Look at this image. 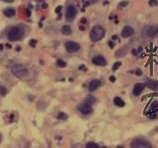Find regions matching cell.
I'll return each mask as SVG.
<instances>
[{
  "label": "cell",
  "instance_id": "cell-1",
  "mask_svg": "<svg viewBox=\"0 0 158 148\" xmlns=\"http://www.w3.org/2000/svg\"><path fill=\"white\" fill-rule=\"evenodd\" d=\"M105 34H106V31L102 26L96 25L92 28V30L90 32V38L94 42H99L100 40H102V38L105 37Z\"/></svg>",
  "mask_w": 158,
  "mask_h": 148
},
{
  "label": "cell",
  "instance_id": "cell-2",
  "mask_svg": "<svg viewBox=\"0 0 158 148\" xmlns=\"http://www.w3.org/2000/svg\"><path fill=\"white\" fill-rule=\"evenodd\" d=\"M23 33H24V31L20 27H13L9 30V32L7 34V37L9 38V40L15 42V40H19L23 37Z\"/></svg>",
  "mask_w": 158,
  "mask_h": 148
},
{
  "label": "cell",
  "instance_id": "cell-3",
  "mask_svg": "<svg viewBox=\"0 0 158 148\" xmlns=\"http://www.w3.org/2000/svg\"><path fill=\"white\" fill-rule=\"evenodd\" d=\"M12 73H13L15 76L18 77V78H25V77L28 75V69L25 66L20 65V64H16L12 67L11 69Z\"/></svg>",
  "mask_w": 158,
  "mask_h": 148
},
{
  "label": "cell",
  "instance_id": "cell-4",
  "mask_svg": "<svg viewBox=\"0 0 158 148\" xmlns=\"http://www.w3.org/2000/svg\"><path fill=\"white\" fill-rule=\"evenodd\" d=\"M131 147L132 148H150L152 147V144L148 140L144 138H135L131 141Z\"/></svg>",
  "mask_w": 158,
  "mask_h": 148
},
{
  "label": "cell",
  "instance_id": "cell-5",
  "mask_svg": "<svg viewBox=\"0 0 158 148\" xmlns=\"http://www.w3.org/2000/svg\"><path fill=\"white\" fill-rule=\"evenodd\" d=\"M143 33L147 37H156L158 35V26L156 25L146 26L143 29Z\"/></svg>",
  "mask_w": 158,
  "mask_h": 148
},
{
  "label": "cell",
  "instance_id": "cell-6",
  "mask_svg": "<svg viewBox=\"0 0 158 148\" xmlns=\"http://www.w3.org/2000/svg\"><path fill=\"white\" fill-rule=\"evenodd\" d=\"M77 14V9L74 5H69L67 6V9H66V19L68 21H72L74 19V17Z\"/></svg>",
  "mask_w": 158,
  "mask_h": 148
},
{
  "label": "cell",
  "instance_id": "cell-7",
  "mask_svg": "<svg viewBox=\"0 0 158 148\" xmlns=\"http://www.w3.org/2000/svg\"><path fill=\"white\" fill-rule=\"evenodd\" d=\"M78 110L83 113V115H90L93 111L92 106L88 103H83L78 106Z\"/></svg>",
  "mask_w": 158,
  "mask_h": 148
},
{
  "label": "cell",
  "instance_id": "cell-8",
  "mask_svg": "<svg viewBox=\"0 0 158 148\" xmlns=\"http://www.w3.org/2000/svg\"><path fill=\"white\" fill-rule=\"evenodd\" d=\"M65 48L68 52H75V51L79 50L80 46H79V44H77V42H65Z\"/></svg>",
  "mask_w": 158,
  "mask_h": 148
},
{
  "label": "cell",
  "instance_id": "cell-9",
  "mask_svg": "<svg viewBox=\"0 0 158 148\" xmlns=\"http://www.w3.org/2000/svg\"><path fill=\"white\" fill-rule=\"evenodd\" d=\"M144 88H145L144 83H136L133 86V88H132V94H133V96H135V97L139 96L143 92Z\"/></svg>",
  "mask_w": 158,
  "mask_h": 148
},
{
  "label": "cell",
  "instance_id": "cell-10",
  "mask_svg": "<svg viewBox=\"0 0 158 148\" xmlns=\"http://www.w3.org/2000/svg\"><path fill=\"white\" fill-rule=\"evenodd\" d=\"M92 62L93 64L95 65H98V66H106L107 65V60L104 56L102 55H96L92 58Z\"/></svg>",
  "mask_w": 158,
  "mask_h": 148
},
{
  "label": "cell",
  "instance_id": "cell-11",
  "mask_svg": "<svg viewBox=\"0 0 158 148\" xmlns=\"http://www.w3.org/2000/svg\"><path fill=\"white\" fill-rule=\"evenodd\" d=\"M133 34H134L133 28L129 27V26H125V27H123V30H121V37H123V38H127L131 37V36L133 35Z\"/></svg>",
  "mask_w": 158,
  "mask_h": 148
},
{
  "label": "cell",
  "instance_id": "cell-12",
  "mask_svg": "<svg viewBox=\"0 0 158 148\" xmlns=\"http://www.w3.org/2000/svg\"><path fill=\"white\" fill-rule=\"evenodd\" d=\"M144 84L147 88L153 90V91H157L158 90V81H156V80L148 79V80H146V82H145Z\"/></svg>",
  "mask_w": 158,
  "mask_h": 148
},
{
  "label": "cell",
  "instance_id": "cell-13",
  "mask_svg": "<svg viewBox=\"0 0 158 148\" xmlns=\"http://www.w3.org/2000/svg\"><path fill=\"white\" fill-rule=\"evenodd\" d=\"M100 86H101V81L98 80V79H94V80H92L89 83L88 89H89V91L93 92V91H95V90H97Z\"/></svg>",
  "mask_w": 158,
  "mask_h": 148
},
{
  "label": "cell",
  "instance_id": "cell-14",
  "mask_svg": "<svg viewBox=\"0 0 158 148\" xmlns=\"http://www.w3.org/2000/svg\"><path fill=\"white\" fill-rule=\"evenodd\" d=\"M61 33H62L64 36L71 35V33H72L71 27H70V26H63V27L61 28Z\"/></svg>",
  "mask_w": 158,
  "mask_h": 148
},
{
  "label": "cell",
  "instance_id": "cell-15",
  "mask_svg": "<svg viewBox=\"0 0 158 148\" xmlns=\"http://www.w3.org/2000/svg\"><path fill=\"white\" fill-rule=\"evenodd\" d=\"M114 104L116 105L117 107H119V108H123V107H125V103L123 102V100L121 98L119 97H116L114 99Z\"/></svg>",
  "mask_w": 158,
  "mask_h": 148
},
{
  "label": "cell",
  "instance_id": "cell-16",
  "mask_svg": "<svg viewBox=\"0 0 158 148\" xmlns=\"http://www.w3.org/2000/svg\"><path fill=\"white\" fill-rule=\"evenodd\" d=\"M15 13H16V11H15V9H13V8H7V9L4 10V14H5V16H7V17L14 16Z\"/></svg>",
  "mask_w": 158,
  "mask_h": 148
},
{
  "label": "cell",
  "instance_id": "cell-17",
  "mask_svg": "<svg viewBox=\"0 0 158 148\" xmlns=\"http://www.w3.org/2000/svg\"><path fill=\"white\" fill-rule=\"evenodd\" d=\"M127 49L125 48H123L119 49V50L117 51V52H116V56L117 57H121V56H123L125 54H127Z\"/></svg>",
  "mask_w": 158,
  "mask_h": 148
},
{
  "label": "cell",
  "instance_id": "cell-18",
  "mask_svg": "<svg viewBox=\"0 0 158 148\" xmlns=\"http://www.w3.org/2000/svg\"><path fill=\"white\" fill-rule=\"evenodd\" d=\"M55 63H56V65L58 66V67H65L66 66V62L63 61L62 59H57Z\"/></svg>",
  "mask_w": 158,
  "mask_h": 148
},
{
  "label": "cell",
  "instance_id": "cell-19",
  "mask_svg": "<svg viewBox=\"0 0 158 148\" xmlns=\"http://www.w3.org/2000/svg\"><path fill=\"white\" fill-rule=\"evenodd\" d=\"M96 102V99L92 97V96H88V97L86 98V103H88V104H93V103Z\"/></svg>",
  "mask_w": 158,
  "mask_h": 148
},
{
  "label": "cell",
  "instance_id": "cell-20",
  "mask_svg": "<svg viewBox=\"0 0 158 148\" xmlns=\"http://www.w3.org/2000/svg\"><path fill=\"white\" fill-rule=\"evenodd\" d=\"M86 147L87 148H99V145L96 144V143H93V142H89L86 144Z\"/></svg>",
  "mask_w": 158,
  "mask_h": 148
},
{
  "label": "cell",
  "instance_id": "cell-21",
  "mask_svg": "<svg viewBox=\"0 0 158 148\" xmlns=\"http://www.w3.org/2000/svg\"><path fill=\"white\" fill-rule=\"evenodd\" d=\"M58 117L59 119H63V121H65V119H67V115H66V113H58Z\"/></svg>",
  "mask_w": 158,
  "mask_h": 148
},
{
  "label": "cell",
  "instance_id": "cell-22",
  "mask_svg": "<svg viewBox=\"0 0 158 148\" xmlns=\"http://www.w3.org/2000/svg\"><path fill=\"white\" fill-rule=\"evenodd\" d=\"M121 65V62H116V63L114 64V66H113V71H116L117 69H118V68L119 67V66Z\"/></svg>",
  "mask_w": 158,
  "mask_h": 148
},
{
  "label": "cell",
  "instance_id": "cell-23",
  "mask_svg": "<svg viewBox=\"0 0 158 148\" xmlns=\"http://www.w3.org/2000/svg\"><path fill=\"white\" fill-rule=\"evenodd\" d=\"M148 4L150 6H156L158 4V1H157V0H149Z\"/></svg>",
  "mask_w": 158,
  "mask_h": 148
},
{
  "label": "cell",
  "instance_id": "cell-24",
  "mask_svg": "<svg viewBox=\"0 0 158 148\" xmlns=\"http://www.w3.org/2000/svg\"><path fill=\"white\" fill-rule=\"evenodd\" d=\"M127 4H129V2L127 1H123L119 3V7H125V6H127Z\"/></svg>",
  "mask_w": 158,
  "mask_h": 148
},
{
  "label": "cell",
  "instance_id": "cell-25",
  "mask_svg": "<svg viewBox=\"0 0 158 148\" xmlns=\"http://www.w3.org/2000/svg\"><path fill=\"white\" fill-rule=\"evenodd\" d=\"M0 92H1V95H2V96L5 95V94H6V90H5V88L0 87Z\"/></svg>",
  "mask_w": 158,
  "mask_h": 148
},
{
  "label": "cell",
  "instance_id": "cell-26",
  "mask_svg": "<svg viewBox=\"0 0 158 148\" xmlns=\"http://www.w3.org/2000/svg\"><path fill=\"white\" fill-rule=\"evenodd\" d=\"M135 74L137 75V76H140V75H142V71L139 69V68H137V69L135 70Z\"/></svg>",
  "mask_w": 158,
  "mask_h": 148
},
{
  "label": "cell",
  "instance_id": "cell-27",
  "mask_svg": "<svg viewBox=\"0 0 158 148\" xmlns=\"http://www.w3.org/2000/svg\"><path fill=\"white\" fill-rule=\"evenodd\" d=\"M36 44H37V40H31V42H30V44H31L32 46H35Z\"/></svg>",
  "mask_w": 158,
  "mask_h": 148
},
{
  "label": "cell",
  "instance_id": "cell-28",
  "mask_svg": "<svg viewBox=\"0 0 158 148\" xmlns=\"http://www.w3.org/2000/svg\"><path fill=\"white\" fill-rule=\"evenodd\" d=\"M60 11H61V6H57L56 9H55V12H56V13H59Z\"/></svg>",
  "mask_w": 158,
  "mask_h": 148
},
{
  "label": "cell",
  "instance_id": "cell-29",
  "mask_svg": "<svg viewBox=\"0 0 158 148\" xmlns=\"http://www.w3.org/2000/svg\"><path fill=\"white\" fill-rule=\"evenodd\" d=\"M110 81H111V82H115V81H116V77H115V76H110Z\"/></svg>",
  "mask_w": 158,
  "mask_h": 148
},
{
  "label": "cell",
  "instance_id": "cell-30",
  "mask_svg": "<svg viewBox=\"0 0 158 148\" xmlns=\"http://www.w3.org/2000/svg\"><path fill=\"white\" fill-rule=\"evenodd\" d=\"M109 46H111V48H114V46H115V44L113 42H109Z\"/></svg>",
  "mask_w": 158,
  "mask_h": 148
},
{
  "label": "cell",
  "instance_id": "cell-31",
  "mask_svg": "<svg viewBox=\"0 0 158 148\" xmlns=\"http://www.w3.org/2000/svg\"><path fill=\"white\" fill-rule=\"evenodd\" d=\"M3 1H5V2H9V3H10V2H13L14 0H3Z\"/></svg>",
  "mask_w": 158,
  "mask_h": 148
},
{
  "label": "cell",
  "instance_id": "cell-32",
  "mask_svg": "<svg viewBox=\"0 0 158 148\" xmlns=\"http://www.w3.org/2000/svg\"><path fill=\"white\" fill-rule=\"evenodd\" d=\"M81 22H82V23H86V20H85V19H81Z\"/></svg>",
  "mask_w": 158,
  "mask_h": 148
},
{
  "label": "cell",
  "instance_id": "cell-33",
  "mask_svg": "<svg viewBox=\"0 0 158 148\" xmlns=\"http://www.w3.org/2000/svg\"><path fill=\"white\" fill-rule=\"evenodd\" d=\"M117 38H118L117 36H113V40H117Z\"/></svg>",
  "mask_w": 158,
  "mask_h": 148
},
{
  "label": "cell",
  "instance_id": "cell-34",
  "mask_svg": "<svg viewBox=\"0 0 158 148\" xmlns=\"http://www.w3.org/2000/svg\"><path fill=\"white\" fill-rule=\"evenodd\" d=\"M80 30H85V28H84V27H82V26H81V27H80Z\"/></svg>",
  "mask_w": 158,
  "mask_h": 148
},
{
  "label": "cell",
  "instance_id": "cell-35",
  "mask_svg": "<svg viewBox=\"0 0 158 148\" xmlns=\"http://www.w3.org/2000/svg\"><path fill=\"white\" fill-rule=\"evenodd\" d=\"M2 48H3V46H2V44H0V50L2 49Z\"/></svg>",
  "mask_w": 158,
  "mask_h": 148
},
{
  "label": "cell",
  "instance_id": "cell-36",
  "mask_svg": "<svg viewBox=\"0 0 158 148\" xmlns=\"http://www.w3.org/2000/svg\"><path fill=\"white\" fill-rule=\"evenodd\" d=\"M0 142H1V136H0Z\"/></svg>",
  "mask_w": 158,
  "mask_h": 148
},
{
  "label": "cell",
  "instance_id": "cell-37",
  "mask_svg": "<svg viewBox=\"0 0 158 148\" xmlns=\"http://www.w3.org/2000/svg\"><path fill=\"white\" fill-rule=\"evenodd\" d=\"M38 1H42V0H38Z\"/></svg>",
  "mask_w": 158,
  "mask_h": 148
},
{
  "label": "cell",
  "instance_id": "cell-38",
  "mask_svg": "<svg viewBox=\"0 0 158 148\" xmlns=\"http://www.w3.org/2000/svg\"><path fill=\"white\" fill-rule=\"evenodd\" d=\"M156 130H157V131H158V127H157V128H156Z\"/></svg>",
  "mask_w": 158,
  "mask_h": 148
}]
</instances>
